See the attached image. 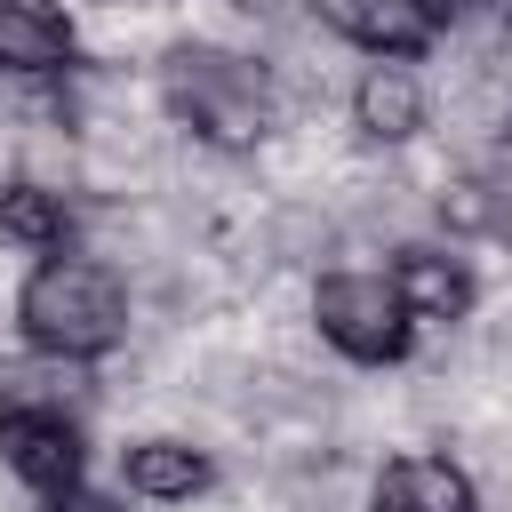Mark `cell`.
<instances>
[{
	"label": "cell",
	"mask_w": 512,
	"mask_h": 512,
	"mask_svg": "<svg viewBox=\"0 0 512 512\" xmlns=\"http://www.w3.org/2000/svg\"><path fill=\"white\" fill-rule=\"evenodd\" d=\"M16 320H24V336H32L40 352H56V360H96V352H112V344L128 336V288H120V272L96 264V256H48V264L24 280Z\"/></svg>",
	"instance_id": "cell-1"
},
{
	"label": "cell",
	"mask_w": 512,
	"mask_h": 512,
	"mask_svg": "<svg viewBox=\"0 0 512 512\" xmlns=\"http://www.w3.org/2000/svg\"><path fill=\"white\" fill-rule=\"evenodd\" d=\"M160 88H168V112L208 144H256L272 120V80L224 48H176Z\"/></svg>",
	"instance_id": "cell-2"
},
{
	"label": "cell",
	"mask_w": 512,
	"mask_h": 512,
	"mask_svg": "<svg viewBox=\"0 0 512 512\" xmlns=\"http://www.w3.org/2000/svg\"><path fill=\"white\" fill-rule=\"evenodd\" d=\"M312 320L352 360H392L408 344V304H400V288L384 272H328L312 288Z\"/></svg>",
	"instance_id": "cell-3"
},
{
	"label": "cell",
	"mask_w": 512,
	"mask_h": 512,
	"mask_svg": "<svg viewBox=\"0 0 512 512\" xmlns=\"http://www.w3.org/2000/svg\"><path fill=\"white\" fill-rule=\"evenodd\" d=\"M0 456H8V472H16L24 488H40V496L80 488V424H72L56 400H16V408L0 416Z\"/></svg>",
	"instance_id": "cell-4"
},
{
	"label": "cell",
	"mask_w": 512,
	"mask_h": 512,
	"mask_svg": "<svg viewBox=\"0 0 512 512\" xmlns=\"http://www.w3.org/2000/svg\"><path fill=\"white\" fill-rule=\"evenodd\" d=\"M72 64V24L56 0H0V72H64Z\"/></svg>",
	"instance_id": "cell-5"
},
{
	"label": "cell",
	"mask_w": 512,
	"mask_h": 512,
	"mask_svg": "<svg viewBox=\"0 0 512 512\" xmlns=\"http://www.w3.org/2000/svg\"><path fill=\"white\" fill-rule=\"evenodd\" d=\"M344 40L376 48V56H416L432 40V8L424 0H312Z\"/></svg>",
	"instance_id": "cell-6"
},
{
	"label": "cell",
	"mask_w": 512,
	"mask_h": 512,
	"mask_svg": "<svg viewBox=\"0 0 512 512\" xmlns=\"http://www.w3.org/2000/svg\"><path fill=\"white\" fill-rule=\"evenodd\" d=\"M376 512H472V480L440 456H400L376 480Z\"/></svg>",
	"instance_id": "cell-7"
},
{
	"label": "cell",
	"mask_w": 512,
	"mask_h": 512,
	"mask_svg": "<svg viewBox=\"0 0 512 512\" xmlns=\"http://www.w3.org/2000/svg\"><path fill=\"white\" fill-rule=\"evenodd\" d=\"M352 112H360V128H368L376 144H400V136H416V128H424V88H416V72H408L400 56H384V64L360 80Z\"/></svg>",
	"instance_id": "cell-8"
},
{
	"label": "cell",
	"mask_w": 512,
	"mask_h": 512,
	"mask_svg": "<svg viewBox=\"0 0 512 512\" xmlns=\"http://www.w3.org/2000/svg\"><path fill=\"white\" fill-rule=\"evenodd\" d=\"M392 288H400V304L416 320H464V304H472V272L456 256H440V248H408Z\"/></svg>",
	"instance_id": "cell-9"
},
{
	"label": "cell",
	"mask_w": 512,
	"mask_h": 512,
	"mask_svg": "<svg viewBox=\"0 0 512 512\" xmlns=\"http://www.w3.org/2000/svg\"><path fill=\"white\" fill-rule=\"evenodd\" d=\"M128 488L160 496V504H184L192 488H208V456L184 448V440H144V448H128Z\"/></svg>",
	"instance_id": "cell-10"
},
{
	"label": "cell",
	"mask_w": 512,
	"mask_h": 512,
	"mask_svg": "<svg viewBox=\"0 0 512 512\" xmlns=\"http://www.w3.org/2000/svg\"><path fill=\"white\" fill-rule=\"evenodd\" d=\"M0 232L24 240V248H64L72 208H64V192H48V184H8V192H0Z\"/></svg>",
	"instance_id": "cell-11"
},
{
	"label": "cell",
	"mask_w": 512,
	"mask_h": 512,
	"mask_svg": "<svg viewBox=\"0 0 512 512\" xmlns=\"http://www.w3.org/2000/svg\"><path fill=\"white\" fill-rule=\"evenodd\" d=\"M56 512H120V504H112V496H88V488H64Z\"/></svg>",
	"instance_id": "cell-12"
},
{
	"label": "cell",
	"mask_w": 512,
	"mask_h": 512,
	"mask_svg": "<svg viewBox=\"0 0 512 512\" xmlns=\"http://www.w3.org/2000/svg\"><path fill=\"white\" fill-rule=\"evenodd\" d=\"M464 8H480L488 24H504V32H512V0H464Z\"/></svg>",
	"instance_id": "cell-13"
},
{
	"label": "cell",
	"mask_w": 512,
	"mask_h": 512,
	"mask_svg": "<svg viewBox=\"0 0 512 512\" xmlns=\"http://www.w3.org/2000/svg\"><path fill=\"white\" fill-rule=\"evenodd\" d=\"M496 168H504V176H512V136H504V144H496Z\"/></svg>",
	"instance_id": "cell-14"
},
{
	"label": "cell",
	"mask_w": 512,
	"mask_h": 512,
	"mask_svg": "<svg viewBox=\"0 0 512 512\" xmlns=\"http://www.w3.org/2000/svg\"><path fill=\"white\" fill-rule=\"evenodd\" d=\"M504 240H512V208H504Z\"/></svg>",
	"instance_id": "cell-15"
},
{
	"label": "cell",
	"mask_w": 512,
	"mask_h": 512,
	"mask_svg": "<svg viewBox=\"0 0 512 512\" xmlns=\"http://www.w3.org/2000/svg\"><path fill=\"white\" fill-rule=\"evenodd\" d=\"M232 8H264V0H232Z\"/></svg>",
	"instance_id": "cell-16"
}]
</instances>
